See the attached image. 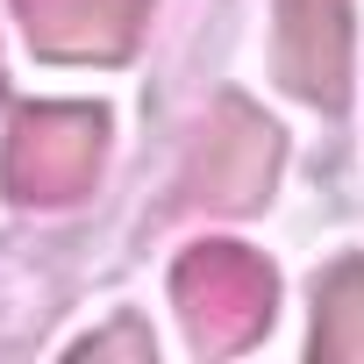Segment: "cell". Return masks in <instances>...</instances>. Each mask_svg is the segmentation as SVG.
Segmentation results:
<instances>
[{
  "instance_id": "6da1fadb",
  "label": "cell",
  "mask_w": 364,
  "mask_h": 364,
  "mask_svg": "<svg viewBox=\"0 0 364 364\" xmlns=\"http://www.w3.org/2000/svg\"><path fill=\"white\" fill-rule=\"evenodd\" d=\"M171 293H178V314H186V336L200 357H236L243 343L264 336L279 286H272V264L250 257L243 243H200L178 257Z\"/></svg>"
},
{
  "instance_id": "7a4b0ae2",
  "label": "cell",
  "mask_w": 364,
  "mask_h": 364,
  "mask_svg": "<svg viewBox=\"0 0 364 364\" xmlns=\"http://www.w3.org/2000/svg\"><path fill=\"white\" fill-rule=\"evenodd\" d=\"M107 150L100 107H29L8 129V193L15 200H79Z\"/></svg>"
},
{
  "instance_id": "3957f363",
  "label": "cell",
  "mask_w": 364,
  "mask_h": 364,
  "mask_svg": "<svg viewBox=\"0 0 364 364\" xmlns=\"http://www.w3.org/2000/svg\"><path fill=\"white\" fill-rule=\"evenodd\" d=\"M272 171H279V129L243 107V100H222L200 129V150L186 164V178H178V208H257L272 193Z\"/></svg>"
},
{
  "instance_id": "277c9868",
  "label": "cell",
  "mask_w": 364,
  "mask_h": 364,
  "mask_svg": "<svg viewBox=\"0 0 364 364\" xmlns=\"http://www.w3.org/2000/svg\"><path fill=\"white\" fill-rule=\"evenodd\" d=\"M279 79L314 100H350V0H279Z\"/></svg>"
},
{
  "instance_id": "5b68a950",
  "label": "cell",
  "mask_w": 364,
  "mask_h": 364,
  "mask_svg": "<svg viewBox=\"0 0 364 364\" xmlns=\"http://www.w3.org/2000/svg\"><path fill=\"white\" fill-rule=\"evenodd\" d=\"M43 58H122L150 0H15Z\"/></svg>"
},
{
  "instance_id": "8992f818",
  "label": "cell",
  "mask_w": 364,
  "mask_h": 364,
  "mask_svg": "<svg viewBox=\"0 0 364 364\" xmlns=\"http://www.w3.org/2000/svg\"><path fill=\"white\" fill-rule=\"evenodd\" d=\"M314 357L364 364V264H336L314 293Z\"/></svg>"
},
{
  "instance_id": "52a82bcc",
  "label": "cell",
  "mask_w": 364,
  "mask_h": 364,
  "mask_svg": "<svg viewBox=\"0 0 364 364\" xmlns=\"http://www.w3.org/2000/svg\"><path fill=\"white\" fill-rule=\"evenodd\" d=\"M79 357H86V364H93V357H150V336H143V328H114V336L79 343Z\"/></svg>"
}]
</instances>
